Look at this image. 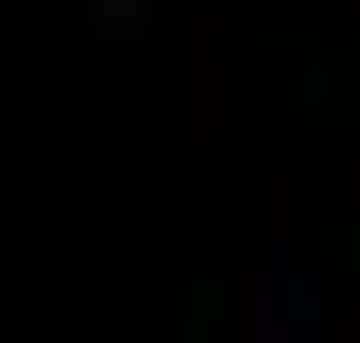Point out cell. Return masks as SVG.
<instances>
[]
</instances>
